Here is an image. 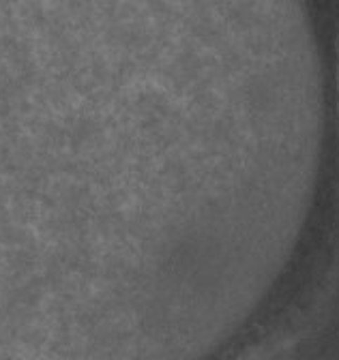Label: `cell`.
<instances>
[{
	"label": "cell",
	"instance_id": "cell-1",
	"mask_svg": "<svg viewBox=\"0 0 339 360\" xmlns=\"http://www.w3.org/2000/svg\"><path fill=\"white\" fill-rule=\"evenodd\" d=\"M335 86H337V120H339V34L335 43Z\"/></svg>",
	"mask_w": 339,
	"mask_h": 360
}]
</instances>
